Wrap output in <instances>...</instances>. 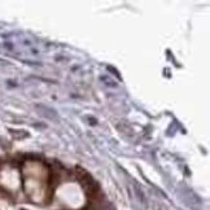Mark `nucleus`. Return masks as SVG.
<instances>
[{
    "label": "nucleus",
    "instance_id": "nucleus-1",
    "mask_svg": "<svg viewBox=\"0 0 210 210\" xmlns=\"http://www.w3.org/2000/svg\"><path fill=\"white\" fill-rule=\"evenodd\" d=\"M38 108L44 110V113H42V114L46 118H49V119H57V114L55 113V110H52V109H49V108H47V107H43V105H39Z\"/></svg>",
    "mask_w": 210,
    "mask_h": 210
},
{
    "label": "nucleus",
    "instance_id": "nucleus-2",
    "mask_svg": "<svg viewBox=\"0 0 210 210\" xmlns=\"http://www.w3.org/2000/svg\"><path fill=\"white\" fill-rule=\"evenodd\" d=\"M100 81L105 84V86H108V87H117V83L112 79V78H109V77H105V75H102V77H100Z\"/></svg>",
    "mask_w": 210,
    "mask_h": 210
},
{
    "label": "nucleus",
    "instance_id": "nucleus-3",
    "mask_svg": "<svg viewBox=\"0 0 210 210\" xmlns=\"http://www.w3.org/2000/svg\"><path fill=\"white\" fill-rule=\"evenodd\" d=\"M117 126H118V128L122 131V132H125L127 135H132V128L128 127L126 123H118Z\"/></svg>",
    "mask_w": 210,
    "mask_h": 210
},
{
    "label": "nucleus",
    "instance_id": "nucleus-4",
    "mask_svg": "<svg viewBox=\"0 0 210 210\" xmlns=\"http://www.w3.org/2000/svg\"><path fill=\"white\" fill-rule=\"evenodd\" d=\"M108 69H109V72H112V73H113V74H114V75H117V77H119V74H118V73L116 72V70H114V68H110V66H109Z\"/></svg>",
    "mask_w": 210,
    "mask_h": 210
}]
</instances>
